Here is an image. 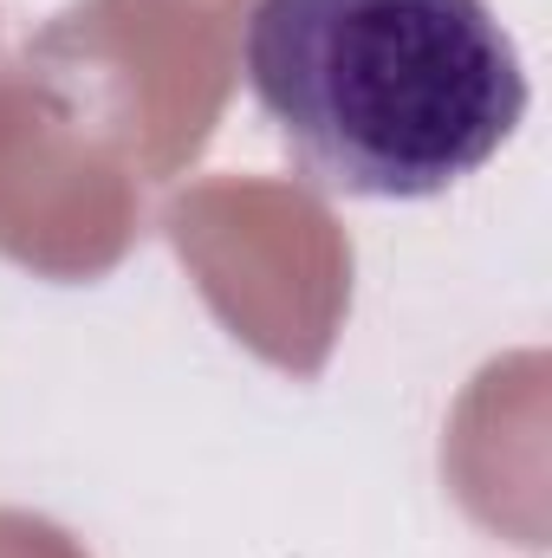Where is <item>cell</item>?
Here are the masks:
<instances>
[{
  "label": "cell",
  "mask_w": 552,
  "mask_h": 558,
  "mask_svg": "<svg viewBox=\"0 0 552 558\" xmlns=\"http://www.w3.org/2000/svg\"><path fill=\"white\" fill-rule=\"evenodd\" d=\"M241 59L292 162L358 202L448 195L527 118L488 0H254Z\"/></svg>",
  "instance_id": "6da1fadb"
}]
</instances>
